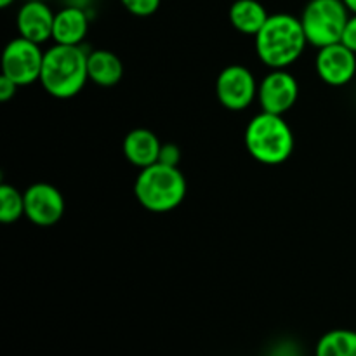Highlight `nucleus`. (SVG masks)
I'll return each mask as SVG.
<instances>
[{
    "mask_svg": "<svg viewBox=\"0 0 356 356\" xmlns=\"http://www.w3.org/2000/svg\"><path fill=\"white\" fill-rule=\"evenodd\" d=\"M308 45L301 17L287 13L270 14L264 26L254 37L259 61L270 70H287L294 65Z\"/></svg>",
    "mask_w": 356,
    "mask_h": 356,
    "instance_id": "obj_1",
    "label": "nucleus"
},
{
    "mask_svg": "<svg viewBox=\"0 0 356 356\" xmlns=\"http://www.w3.org/2000/svg\"><path fill=\"white\" fill-rule=\"evenodd\" d=\"M87 56L82 45L54 44L44 54L40 80L44 90L56 99H70L80 94L89 80Z\"/></svg>",
    "mask_w": 356,
    "mask_h": 356,
    "instance_id": "obj_2",
    "label": "nucleus"
},
{
    "mask_svg": "<svg viewBox=\"0 0 356 356\" xmlns=\"http://www.w3.org/2000/svg\"><path fill=\"white\" fill-rule=\"evenodd\" d=\"M186 191V177L179 167L162 162L139 169L134 183V195L139 205L155 214H165L179 207Z\"/></svg>",
    "mask_w": 356,
    "mask_h": 356,
    "instance_id": "obj_3",
    "label": "nucleus"
},
{
    "mask_svg": "<svg viewBox=\"0 0 356 356\" xmlns=\"http://www.w3.org/2000/svg\"><path fill=\"white\" fill-rule=\"evenodd\" d=\"M247 152L256 162L264 165H280L294 152V132L284 115L261 111L249 122L243 134Z\"/></svg>",
    "mask_w": 356,
    "mask_h": 356,
    "instance_id": "obj_4",
    "label": "nucleus"
},
{
    "mask_svg": "<svg viewBox=\"0 0 356 356\" xmlns=\"http://www.w3.org/2000/svg\"><path fill=\"white\" fill-rule=\"evenodd\" d=\"M350 16L343 0H309L301 14L308 44L320 49L341 42Z\"/></svg>",
    "mask_w": 356,
    "mask_h": 356,
    "instance_id": "obj_5",
    "label": "nucleus"
},
{
    "mask_svg": "<svg viewBox=\"0 0 356 356\" xmlns=\"http://www.w3.org/2000/svg\"><path fill=\"white\" fill-rule=\"evenodd\" d=\"M44 54L40 44L23 37L13 38L2 52V75L19 87L31 86L40 80Z\"/></svg>",
    "mask_w": 356,
    "mask_h": 356,
    "instance_id": "obj_6",
    "label": "nucleus"
},
{
    "mask_svg": "<svg viewBox=\"0 0 356 356\" xmlns=\"http://www.w3.org/2000/svg\"><path fill=\"white\" fill-rule=\"evenodd\" d=\"M259 82L247 66L229 65L216 79V97L229 111L247 110L257 99Z\"/></svg>",
    "mask_w": 356,
    "mask_h": 356,
    "instance_id": "obj_7",
    "label": "nucleus"
},
{
    "mask_svg": "<svg viewBox=\"0 0 356 356\" xmlns=\"http://www.w3.org/2000/svg\"><path fill=\"white\" fill-rule=\"evenodd\" d=\"M299 97V83L287 70H270L257 87L261 110L275 115H285L294 108Z\"/></svg>",
    "mask_w": 356,
    "mask_h": 356,
    "instance_id": "obj_8",
    "label": "nucleus"
},
{
    "mask_svg": "<svg viewBox=\"0 0 356 356\" xmlns=\"http://www.w3.org/2000/svg\"><path fill=\"white\" fill-rule=\"evenodd\" d=\"M24 193V218L40 228L59 222L65 214V198L61 191L49 183H33Z\"/></svg>",
    "mask_w": 356,
    "mask_h": 356,
    "instance_id": "obj_9",
    "label": "nucleus"
},
{
    "mask_svg": "<svg viewBox=\"0 0 356 356\" xmlns=\"http://www.w3.org/2000/svg\"><path fill=\"white\" fill-rule=\"evenodd\" d=\"M315 68L320 80L330 87L348 86L356 75V52L337 42L318 49Z\"/></svg>",
    "mask_w": 356,
    "mask_h": 356,
    "instance_id": "obj_10",
    "label": "nucleus"
},
{
    "mask_svg": "<svg viewBox=\"0 0 356 356\" xmlns=\"http://www.w3.org/2000/svg\"><path fill=\"white\" fill-rule=\"evenodd\" d=\"M56 13L45 3V0H26L19 7L16 16V26L19 37L35 44H45L52 40V28H54Z\"/></svg>",
    "mask_w": 356,
    "mask_h": 356,
    "instance_id": "obj_11",
    "label": "nucleus"
},
{
    "mask_svg": "<svg viewBox=\"0 0 356 356\" xmlns=\"http://www.w3.org/2000/svg\"><path fill=\"white\" fill-rule=\"evenodd\" d=\"M89 33V14L83 7L66 6L56 13L52 40L61 45H82Z\"/></svg>",
    "mask_w": 356,
    "mask_h": 356,
    "instance_id": "obj_12",
    "label": "nucleus"
},
{
    "mask_svg": "<svg viewBox=\"0 0 356 356\" xmlns=\"http://www.w3.org/2000/svg\"><path fill=\"white\" fill-rule=\"evenodd\" d=\"M122 148L129 163L138 169H145L159 162L162 143L149 129H134L125 136Z\"/></svg>",
    "mask_w": 356,
    "mask_h": 356,
    "instance_id": "obj_13",
    "label": "nucleus"
},
{
    "mask_svg": "<svg viewBox=\"0 0 356 356\" xmlns=\"http://www.w3.org/2000/svg\"><path fill=\"white\" fill-rule=\"evenodd\" d=\"M89 80L101 87H113L124 76V63L115 52L106 49H96L87 56Z\"/></svg>",
    "mask_w": 356,
    "mask_h": 356,
    "instance_id": "obj_14",
    "label": "nucleus"
},
{
    "mask_svg": "<svg viewBox=\"0 0 356 356\" xmlns=\"http://www.w3.org/2000/svg\"><path fill=\"white\" fill-rule=\"evenodd\" d=\"M228 17L236 31L256 37L268 21L270 14L259 0H235L229 7Z\"/></svg>",
    "mask_w": 356,
    "mask_h": 356,
    "instance_id": "obj_15",
    "label": "nucleus"
},
{
    "mask_svg": "<svg viewBox=\"0 0 356 356\" xmlns=\"http://www.w3.org/2000/svg\"><path fill=\"white\" fill-rule=\"evenodd\" d=\"M315 356H356V330L334 329L320 337Z\"/></svg>",
    "mask_w": 356,
    "mask_h": 356,
    "instance_id": "obj_16",
    "label": "nucleus"
},
{
    "mask_svg": "<svg viewBox=\"0 0 356 356\" xmlns=\"http://www.w3.org/2000/svg\"><path fill=\"white\" fill-rule=\"evenodd\" d=\"M24 216V193L13 184H0V221L13 225Z\"/></svg>",
    "mask_w": 356,
    "mask_h": 356,
    "instance_id": "obj_17",
    "label": "nucleus"
},
{
    "mask_svg": "<svg viewBox=\"0 0 356 356\" xmlns=\"http://www.w3.org/2000/svg\"><path fill=\"white\" fill-rule=\"evenodd\" d=\"M160 2L162 0H120L122 6L125 7V10L132 14V16L138 17H148L159 10Z\"/></svg>",
    "mask_w": 356,
    "mask_h": 356,
    "instance_id": "obj_18",
    "label": "nucleus"
},
{
    "mask_svg": "<svg viewBox=\"0 0 356 356\" xmlns=\"http://www.w3.org/2000/svg\"><path fill=\"white\" fill-rule=\"evenodd\" d=\"M159 162L167 163V165L179 167V162H181V149H179V146L174 145V143H165V145H162V149H160Z\"/></svg>",
    "mask_w": 356,
    "mask_h": 356,
    "instance_id": "obj_19",
    "label": "nucleus"
},
{
    "mask_svg": "<svg viewBox=\"0 0 356 356\" xmlns=\"http://www.w3.org/2000/svg\"><path fill=\"white\" fill-rule=\"evenodd\" d=\"M341 42H343L346 47H350L351 51L356 52V14H351L350 19H348Z\"/></svg>",
    "mask_w": 356,
    "mask_h": 356,
    "instance_id": "obj_20",
    "label": "nucleus"
},
{
    "mask_svg": "<svg viewBox=\"0 0 356 356\" xmlns=\"http://www.w3.org/2000/svg\"><path fill=\"white\" fill-rule=\"evenodd\" d=\"M17 89H19V86H16V83L10 79H7V76L0 75V101L7 103L9 99H13V97L16 96Z\"/></svg>",
    "mask_w": 356,
    "mask_h": 356,
    "instance_id": "obj_21",
    "label": "nucleus"
},
{
    "mask_svg": "<svg viewBox=\"0 0 356 356\" xmlns=\"http://www.w3.org/2000/svg\"><path fill=\"white\" fill-rule=\"evenodd\" d=\"M346 3V7L350 9L351 14H356V0H343Z\"/></svg>",
    "mask_w": 356,
    "mask_h": 356,
    "instance_id": "obj_22",
    "label": "nucleus"
},
{
    "mask_svg": "<svg viewBox=\"0 0 356 356\" xmlns=\"http://www.w3.org/2000/svg\"><path fill=\"white\" fill-rule=\"evenodd\" d=\"M14 2H16V0H0V7H3V9H7V7L13 6Z\"/></svg>",
    "mask_w": 356,
    "mask_h": 356,
    "instance_id": "obj_23",
    "label": "nucleus"
}]
</instances>
